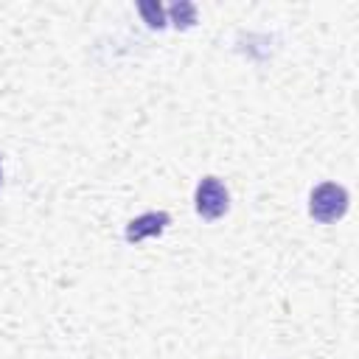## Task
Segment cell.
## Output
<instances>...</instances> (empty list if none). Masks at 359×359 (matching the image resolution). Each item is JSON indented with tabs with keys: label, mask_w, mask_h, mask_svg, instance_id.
I'll use <instances>...</instances> for the list:
<instances>
[{
	"label": "cell",
	"mask_w": 359,
	"mask_h": 359,
	"mask_svg": "<svg viewBox=\"0 0 359 359\" xmlns=\"http://www.w3.org/2000/svg\"><path fill=\"white\" fill-rule=\"evenodd\" d=\"M348 210V191L337 182H323L311 191L309 199V213L320 222V224H331L337 219H342Z\"/></svg>",
	"instance_id": "1"
},
{
	"label": "cell",
	"mask_w": 359,
	"mask_h": 359,
	"mask_svg": "<svg viewBox=\"0 0 359 359\" xmlns=\"http://www.w3.org/2000/svg\"><path fill=\"white\" fill-rule=\"evenodd\" d=\"M194 202H196V213H199L202 219H208V222L224 216L227 208H230L227 188H224V182H222L219 177H205V180L196 185Z\"/></svg>",
	"instance_id": "2"
},
{
	"label": "cell",
	"mask_w": 359,
	"mask_h": 359,
	"mask_svg": "<svg viewBox=\"0 0 359 359\" xmlns=\"http://www.w3.org/2000/svg\"><path fill=\"white\" fill-rule=\"evenodd\" d=\"M171 14H174V25L177 28H188V25H194L196 22V8L191 6V3H174L171 6Z\"/></svg>",
	"instance_id": "4"
},
{
	"label": "cell",
	"mask_w": 359,
	"mask_h": 359,
	"mask_svg": "<svg viewBox=\"0 0 359 359\" xmlns=\"http://www.w3.org/2000/svg\"><path fill=\"white\" fill-rule=\"evenodd\" d=\"M140 11L151 28H163V8L157 3H140Z\"/></svg>",
	"instance_id": "5"
},
{
	"label": "cell",
	"mask_w": 359,
	"mask_h": 359,
	"mask_svg": "<svg viewBox=\"0 0 359 359\" xmlns=\"http://www.w3.org/2000/svg\"><path fill=\"white\" fill-rule=\"evenodd\" d=\"M168 222H171L168 213H163V210H149V213H143V216H137V219H132V222L126 224V241H129V244H137V241H143L146 236H160Z\"/></svg>",
	"instance_id": "3"
}]
</instances>
